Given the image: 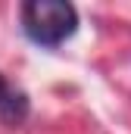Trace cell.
<instances>
[{"instance_id":"1","label":"cell","mask_w":131,"mask_h":134,"mask_svg":"<svg viewBox=\"0 0 131 134\" xmlns=\"http://www.w3.org/2000/svg\"><path fill=\"white\" fill-rule=\"evenodd\" d=\"M22 28L37 47H59L78 31V9L66 0L22 3Z\"/></svg>"},{"instance_id":"2","label":"cell","mask_w":131,"mask_h":134,"mask_svg":"<svg viewBox=\"0 0 131 134\" xmlns=\"http://www.w3.org/2000/svg\"><path fill=\"white\" fill-rule=\"evenodd\" d=\"M25 115H28V100H25V94H22V91H13V87L6 84V78L0 75V119L19 125Z\"/></svg>"}]
</instances>
